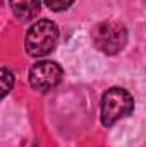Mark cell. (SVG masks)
<instances>
[{
  "instance_id": "obj_1",
  "label": "cell",
  "mask_w": 146,
  "mask_h": 147,
  "mask_svg": "<svg viewBox=\"0 0 146 147\" xmlns=\"http://www.w3.org/2000/svg\"><path fill=\"white\" fill-rule=\"evenodd\" d=\"M57 41H59L57 24L50 19H40L28 29L24 38V48L29 57L40 58L52 53Z\"/></svg>"
},
{
  "instance_id": "obj_2",
  "label": "cell",
  "mask_w": 146,
  "mask_h": 147,
  "mask_svg": "<svg viewBox=\"0 0 146 147\" xmlns=\"http://www.w3.org/2000/svg\"><path fill=\"white\" fill-rule=\"evenodd\" d=\"M134 108V99L124 87H110L102 96V123L105 127L113 125L120 118L127 116Z\"/></svg>"
},
{
  "instance_id": "obj_3",
  "label": "cell",
  "mask_w": 146,
  "mask_h": 147,
  "mask_svg": "<svg viewBox=\"0 0 146 147\" xmlns=\"http://www.w3.org/2000/svg\"><path fill=\"white\" fill-rule=\"evenodd\" d=\"M93 43L105 55H117L127 43V29L115 21L100 22L93 29Z\"/></svg>"
},
{
  "instance_id": "obj_4",
  "label": "cell",
  "mask_w": 146,
  "mask_h": 147,
  "mask_svg": "<svg viewBox=\"0 0 146 147\" xmlns=\"http://www.w3.org/2000/svg\"><path fill=\"white\" fill-rule=\"evenodd\" d=\"M64 77V70L59 63L50 60H41L29 69V84L35 91L48 92L55 89Z\"/></svg>"
},
{
  "instance_id": "obj_5",
  "label": "cell",
  "mask_w": 146,
  "mask_h": 147,
  "mask_svg": "<svg viewBox=\"0 0 146 147\" xmlns=\"http://www.w3.org/2000/svg\"><path fill=\"white\" fill-rule=\"evenodd\" d=\"M9 5L14 16L23 22L36 19V16L41 10V0H9Z\"/></svg>"
},
{
  "instance_id": "obj_6",
  "label": "cell",
  "mask_w": 146,
  "mask_h": 147,
  "mask_svg": "<svg viewBox=\"0 0 146 147\" xmlns=\"http://www.w3.org/2000/svg\"><path fill=\"white\" fill-rule=\"evenodd\" d=\"M14 82H16L14 74L10 72V70H7V69H2V67H0V99L5 98V96L12 91Z\"/></svg>"
},
{
  "instance_id": "obj_7",
  "label": "cell",
  "mask_w": 146,
  "mask_h": 147,
  "mask_svg": "<svg viewBox=\"0 0 146 147\" xmlns=\"http://www.w3.org/2000/svg\"><path fill=\"white\" fill-rule=\"evenodd\" d=\"M43 2H45V5H46L50 10H53V12L65 10V9H69L74 3V0H43Z\"/></svg>"
}]
</instances>
